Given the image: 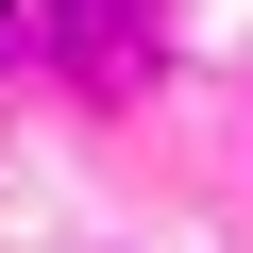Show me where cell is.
Listing matches in <instances>:
<instances>
[{
  "label": "cell",
  "instance_id": "cell-1",
  "mask_svg": "<svg viewBox=\"0 0 253 253\" xmlns=\"http://www.w3.org/2000/svg\"><path fill=\"white\" fill-rule=\"evenodd\" d=\"M51 68L84 84V101H152L169 84V0H51Z\"/></svg>",
  "mask_w": 253,
  "mask_h": 253
},
{
  "label": "cell",
  "instance_id": "cell-2",
  "mask_svg": "<svg viewBox=\"0 0 253 253\" xmlns=\"http://www.w3.org/2000/svg\"><path fill=\"white\" fill-rule=\"evenodd\" d=\"M0 51H17V0H0Z\"/></svg>",
  "mask_w": 253,
  "mask_h": 253
}]
</instances>
